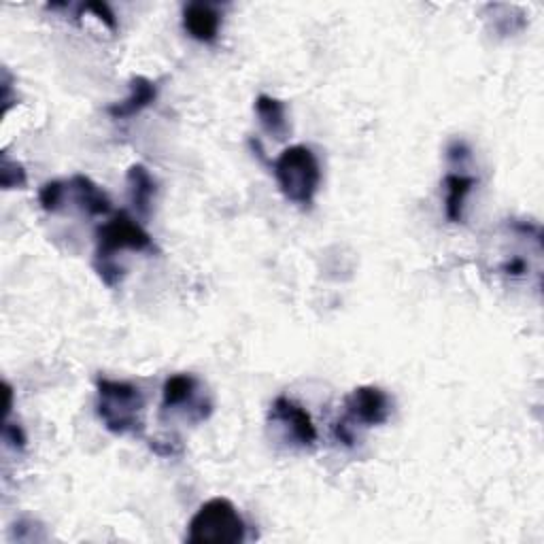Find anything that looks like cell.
Masks as SVG:
<instances>
[{
	"instance_id": "cell-8",
	"label": "cell",
	"mask_w": 544,
	"mask_h": 544,
	"mask_svg": "<svg viewBox=\"0 0 544 544\" xmlns=\"http://www.w3.org/2000/svg\"><path fill=\"white\" fill-rule=\"evenodd\" d=\"M73 200L77 207L88 215H107L111 211V200L105 190L85 175H75L66 181V202Z\"/></svg>"
},
{
	"instance_id": "cell-4",
	"label": "cell",
	"mask_w": 544,
	"mask_h": 544,
	"mask_svg": "<svg viewBox=\"0 0 544 544\" xmlns=\"http://www.w3.org/2000/svg\"><path fill=\"white\" fill-rule=\"evenodd\" d=\"M187 527V542L192 544H238L247 534L245 519L228 498L204 502Z\"/></svg>"
},
{
	"instance_id": "cell-5",
	"label": "cell",
	"mask_w": 544,
	"mask_h": 544,
	"mask_svg": "<svg viewBox=\"0 0 544 544\" xmlns=\"http://www.w3.org/2000/svg\"><path fill=\"white\" fill-rule=\"evenodd\" d=\"M391 415V400L381 387L362 385L353 389L345 400V415L334 423V438L345 447L357 442V428L387 423Z\"/></svg>"
},
{
	"instance_id": "cell-18",
	"label": "cell",
	"mask_w": 544,
	"mask_h": 544,
	"mask_svg": "<svg viewBox=\"0 0 544 544\" xmlns=\"http://www.w3.org/2000/svg\"><path fill=\"white\" fill-rule=\"evenodd\" d=\"M502 272L508 277H523L527 272V262L523 258H519V255H513V258L502 264Z\"/></svg>"
},
{
	"instance_id": "cell-16",
	"label": "cell",
	"mask_w": 544,
	"mask_h": 544,
	"mask_svg": "<svg viewBox=\"0 0 544 544\" xmlns=\"http://www.w3.org/2000/svg\"><path fill=\"white\" fill-rule=\"evenodd\" d=\"M81 11L94 13L98 20L105 24L109 30H113V32L117 30V17H115V13L111 11V7L107 3H88V5L81 7Z\"/></svg>"
},
{
	"instance_id": "cell-13",
	"label": "cell",
	"mask_w": 544,
	"mask_h": 544,
	"mask_svg": "<svg viewBox=\"0 0 544 544\" xmlns=\"http://www.w3.org/2000/svg\"><path fill=\"white\" fill-rule=\"evenodd\" d=\"M476 185V179L464 173H451L445 177V213L451 224L464 221L466 198Z\"/></svg>"
},
{
	"instance_id": "cell-14",
	"label": "cell",
	"mask_w": 544,
	"mask_h": 544,
	"mask_svg": "<svg viewBox=\"0 0 544 544\" xmlns=\"http://www.w3.org/2000/svg\"><path fill=\"white\" fill-rule=\"evenodd\" d=\"M39 202L47 213H58L66 204V181H49L41 187Z\"/></svg>"
},
{
	"instance_id": "cell-10",
	"label": "cell",
	"mask_w": 544,
	"mask_h": 544,
	"mask_svg": "<svg viewBox=\"0 0 544 544\" xmlns=\"http://www.w3.org/2000/svg\"><path fill=\"white\" fill-rule=\"evenodd\" d=\"M158 100V85L153 83L147 77H132L130 79V94L115 102L107 109V113L113 119H130L134 115L143 113L147 107H151L153 102Z\"/></svg>"
},
{
	"instance_id": "cell-15",
	"label": "cell",
	"mask_w": 544,
	"mask_h": 544,
	"mask_svg": "<svg viewBox=\"0 0 544 544\" xmlns=\"http://www.w3.org/2000/svg\"><path fill=\"white\" fill-rule=\"evenodd\" d=\"M0 183L5 190H13V187L26 185V170L20 162H13L7 153H3V166H0Z\"/></svg>"
},
{
	"instance_id": "cell-1",
	"label": "cell",
	"mask_w": 544,
	"mask_h": 544,
	"mask_svg": "<svg viewBox=\"0 0 544 544\" xmlns=\"http://www.w3.org/2000/svg\"><path fill=\"white\" fill-rule=\"evenodd\" d=\"M156 251L153 238L143 230V226L130 217L126 211L115 213L107 224L96 230V251L94 268L102 283L115 287L124 277V268L117 264L115 255L119 251Z\"/></svg>"
},
{
	"instance_id": "cell-17",
	"label": "cell",
	"mask_w": 544,
	"mask_h": 544,
	"mask_svg": "<svg viewBox=\"0 0 544 544\" xmlns=\"http://www.w3.org/2000/svg\"><path fill=\"white\" fill-rule=\"evenodd\" d=\"M3 436H5V442H9V445L13 447V449H24L26 447V434H24V430H22V425H15V423H11V421H7L5 423V432H3Z\"/></svg>"
},
{
	"instance_id": "cell-12",
	"label": "cell",
	"mask_w": 544,
	"mask_h": 544,
	"mask_svg": "<svg viewBox=\"0 0 544 544\" xmlns=\"http://www.w3.org/2000/svg\"><path fill=\"white\" fill-rule=\"evenodd\" d=\"M255 113L260 117V124L264 132H268L272 139L283 141L289 134L287 124V109L279 98H272L268 94H260L255 98Z\"/></svg>"
},
{
	"instance_id": "cell-2",
	"label": "cell",
	"mask_w": 544,
	"mask_h": 544,
	"mask_svg": "<svg viewBox=\"0 0 544 544\" xmlns=\"http://www.w3.org/2000/svg\"><path fill=\"white\" fill-rule=\"evenodd\" d=\"M96 413L111 434L128 436L143 430L145 398L141 389L128 381L98 379Z\"/></svg>"
},
{
	"instance_id": "cell-6",
	"label": "cell",
	"mask_w": 544,
	"mask_h": 544,
	"mask_svg": "<svg viewBox=\"0 0 544 544\" xmlns=\"http://www.w3.org/2000/svg\"><path fill=\"white\" fill-rule=\"evenodd\" d=\"M162 413H181L190 421L198 423L209 419L213 413V402L204 394L200 381L194 374H173L162 387Z\"/></svg>"
},
{
	"instance_id": "cell-9",
	"label": "cell",
	"mask_w": 544,
	"mask_h": 544,
	"mask_svg": "<svg viewBox=\"0 0 544 544\" xmlns=\"http://www.w3.org/2000/svg\"><path fill=\"white\" fill-rule=\"evenodd\" d=\"M183 28L194 41L213 43L221 28V15L209 3H190L183 7Z\"/></svg>"
},
{
	"instance_id": "cell-7",
	"label": "cell",
	"mask_w": 544,
	"mask_h": 544,
	"mask_svg": "<svg viewBox=\"0 0 544 544\" xmlns=\"http://www.w3.org/2000/svg\"><path fill=\"white\" fill-rule=\"evenodd\" d=\"M270 423L279 430L281 438L289 445L311 449L317 442V428L306 411L296 400L279 396L270 406Z\"/></svg>"
},
{
	"instance_id": "cell-3",
	"label": "cell",
	"mask_w": 544,
	"mask_h": 544,
	"mask_svg": "<svg viewBox=\"0 0 544 544\" xmlns=\"http://www.w3.org/2000/svg\"><path fill=\"white\" fill-rule=\"evenodd\" d=\"M272 173H275L285 200L298 204V207H311L321 185V166L311 147H287L275 160Z\"/></svg>"
},
{
	"instance_id": "cell-11",
	"label": "cell",
	"mask_w": 544,
	"mask_h": 544,
	"mask_svg": "<svg viewBox=\"0 0 544 544\" xmlns=\"http://www.w3.org/2000/svg\"><path fill=\"white\" fill-rule=\"evenodd\" d=\"M126 183H128V196L136 213L143 217L149 215L151 202L153 198H156V181H153L149 170L143 164H132L128 168Z\"/></svg>"
}]
</instances>
